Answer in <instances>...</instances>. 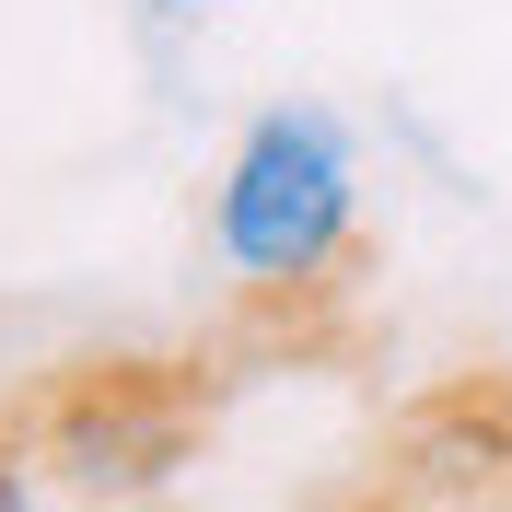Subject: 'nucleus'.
<instances>
[{"label": "nucleus", "instance_id": "nucleus-1", "mask_svg": "<svg viewBox=\"0 0 512 512\" xmlns=\"http://www.w3.org/2000/svg\"><path fill=\"white\" fill-rule=\"evenodd\" d=\"M210 245L233 268L222 361H338L361 338V152L338 105H256L210 187Z\"/></svg>", "mask_w": 512, "mask_h": 512}, {"label": "nucleus", "instance_id": "nucleus-2", "mask_svg": "<svg viewBox=\"0 0 512 512\" xmlns=\"http://www.w3.org/2000/svg\"><path fill=\"white\" fill-rule=\"evenodd\" d=\"M222 350H82L0 396V443L70 501H163L222 431Z\"/></svg>", "mask_w": 512, "mask_h": 512}, {"label": "nucleus", "instance_id": "nucleus-3", "mask_svg": "<svg viewBox=\"0 0 512 512\" xmlns=\"http://www.w3.org/2000/svg\"><path fill=\"white\" fill-rule=\"evenodd\" d=\"M373 478L408 512H512V361H466V373L419 384L384 419Z\"/></svg>", "mask_w": 512, "mask_h": 512}, {"label": "nucleus", "instance_id": "nucleus-4", "mask_svg": "<svg viewBox=\"0 0 512 512\" xmlns=\"http://www.w3.org/2000/svg\"><path fill=\"white\" fill-rule=\"evenodd\" d=\"M0 512H35V466H24L12 443H0Z\"/></svg>", "mask_w": 512, "mask_h": 512}, {"label": "nucleus", "instance_id": "nucleus-5", "mask_svg": "<svg viewBox=\"0 0 512 512\" xmlns=\"http://www.w3.org/2000/svg\"><path fill=\"white\" fill-rule=\"evenodd\" d=\"M315 512H408V501H396V489L373 478V489H338V501H315Z\"/></svg>", "mask_w": 512, "mask_h": 512}, {"label": "nucleus", "instance_id": "nucleus-6", "mask_svg": "<svg viewBox=\"0 0 512 512\" xmlns=\"http://www.w3.org/2000/svg\"><path fill=\"white\" fill-rule=\"evenodd\" d=\"M163 12H233V0H163Z\"/></svg>", "mask_w": 512, "mask_h": 512}]
</instances>
